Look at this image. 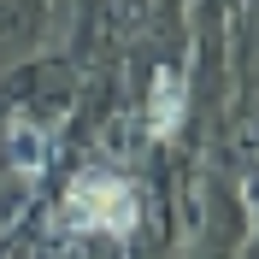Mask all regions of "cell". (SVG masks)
<instances>
[{
	"instance_id": "2",
	"label": "cell",
	"mask_w": 259,
	"mask_h": 259,
	"mask_svg": "<svg viewBox=\"0 0 259 259\" xmlns=\"http://www.w3.org/2000/svg\"><path fill=\"white\" fill-rule=\"evenodd\" d=\"M177 118H183V77L165 71V77L153 82V136H171Z\"/></svg>"
},
{
	"instance_id": "1",
	"label": "cell",
	"mask_w": 259,
	"mask_h": 259,
	"mask_svg": "<svg viewBox=\"0 0 259 259\" xmlns=\"http://www.w3.org/2000/svg\"><path fill=\"white\" fill-rule=\"evenodd\" d=\"M71 218H77V230L124 236V230H136V189L124 177H112V171H89L71 189Z\"/></svg>"
}]
</instances>
